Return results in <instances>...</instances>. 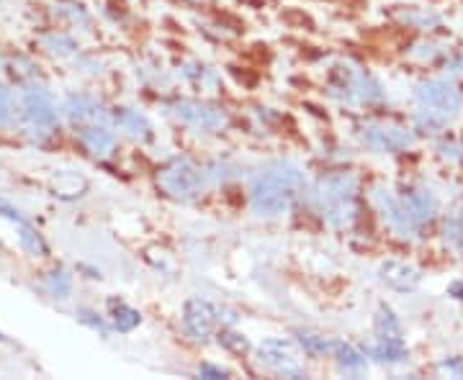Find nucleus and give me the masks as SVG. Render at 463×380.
I'll return each mask as SVG.
<instances>
[{
  "label": "nucleus",
  "instance_id": "6e6552de",
  "mask_svg": "<svg viewBox=\"0 0 463 380\" xmlns=\"http://www.w3.org/2000/svg\"><path fill=\"white\" fill-rule=\"evenodd\" d=\"M446 234L450 236V242H453V245L463 247V218H450L446 227Z\"/></svg>",
  "mask_w": 463,
  "mask_h": 380
},
{
  "label": "nucleus",
  "instance_id": "f03ea898",
  "mask_svg": "<svg viewBox=\"0 0 463 380\" xmlns=\"http://www.w3.org/2000/svg\"><path fill=\"white\" fill-rule=\"evenodd\" d=\"M417 98L422 103V114L428 116V124H446L461 108L458 90L448 83H428L417 93Z\"/></svg>",
  "mask_w": 463,
  "mask_h": 380
},
{
  "label": "nucleus",
  "instance_id": "39448f33",
  "mask_svg": "<svg viewBox=\"0 0 463 380\" xmlns=\"http://www.w3.org/2000/svg\"><path fill=\"white\" fill-rule=\"evenodd\" d=\"M407 211H410L412 218H430L435 214V199L430 196V190H417V193H412Z\"/></svg>",
  "mask_w": 463,
  "mask_h": 380
},
{
  "label": "nucleus",
  "instance_id": "f257e3e1",
  "mask_svg": "<svg viewBox=\"0 0 463 380\" xmlns=\"http://www.w3.org/2000/svg\"><path fill=\"white\" fill-rule=\"evenodd\" d=\"M298 175L297 172H265L263 178H258L255 190H252V200L255 209L265 211V214H281L288 209L291 199L297 196Z\"/></svg>",
  "mask_w": 463,
  "mask_h": 380
},
{
  "label": "nucleus",
  "instance_id": "7ed1b4c3",
  "mask_svg": "<svg viewBox=\"0 0 463 380\" xmlns=\"http://www.w3.org/2000/svg\"><path fill=\"white\" fill-rule=\"evenodd\" d=\"M214 309H212L206 301H199V298L188 301V306H185V327H188V331H191L196 339H206L209 331L214 329Z\"/></svg>",
  "mask_w": 463,
  "mask_h": 380
},
{
  "label": "nucleus",
  "instance_id": "20e7f679",
  "mask_svg": "<svg viewBox=\"0 0 463 380\" xmlns=\"http://www.w3.org/2000/svg\"><path fill=\"white\" fill-rule=\"evenodd\" d=\"M199 172H196L194 167L185 165V162L175 165L173 170H167L165 175H163L165 188L167 190H173L175 196H194V193L199 190Z\"/></svg>",
  "mask_w": 463,
  "mask_h": 380
},
{
  "label": "nucleus",
  "instance_id": "1a4fd4ad",
  "mask_svg": "<svg viewBox=\"0 0 463 380\" xmlns=\"http://www.w3.org/2000/svg\"><path fill=\"white\" fill-rule=\"evenodd\" d=\"M450 293H463V283H456V285L450 288ZM458 298H463V296H458Z\"/></svg>",
  "mask_w": 463,
  "mask_h": 380
},
{
  "label": "nucleus",
  "instance_id": "423d86ee",
  "mask_svg": "<svg viewBox=\"0 0 463 380\" xmlns=\"http://www.w3.org/2000/svg\"><path fill=\"white\" fill-rule=\"evenodd\" d=\"M178 114H181L185 121L199 124L203 129H212V126H216V124L222 121L214 111H206V108H201V106H183V108H178Z\"/></svg>",
  "mask_w": 463,
  "mask_h": 380
},
{
  "label": "nucleus",
  "instance_id": "0eeeda50",
  "mask_svg": "<svg viewBox=\"0 0 463 380\" xmlns=\"http://www.w3.org/2000/svg\"><path fill=\"white\" fill-rule=\"evenodd\" d=\"M340 363L345 365V367H355V370H361L365 365V360L355 352V349L350 348H340Z\"/></svg>",
  "mask_w": 463,
  "mask_h": 380
}]
</instances>
